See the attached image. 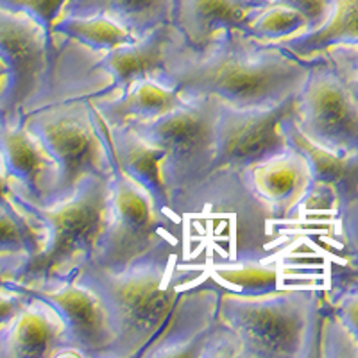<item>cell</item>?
<instances>
[{"label": "cell", "mask_w": 358, "mask_h": 358, "mask_svg": "<svg viewBox=\"0 0 358 358\" xmlns=\"http://www.w3.org/2000/svg\"><path fill=\"white\" fill-rule=\"evenodd\" d=\"M43 248L41 226L25 212L0 206V276L13 273L33 260Z\"/></svg>", "instance_id": "603a6c76"}, {"label": "cell", "mask_w": 358, "mask_h": 358, "mask_svg": "<svg viewBox=\"0 0 358 358\" xmlns=\"http://www.w3.org/2000/svg\"><path fill=\"white\" fill-rule=\"evenodd\" d=\"M97 118L110 156L111 204L110 219L95 244L94 255L85 265L102 271H120L156 244L159 236L183 229V220L159 212L151 196L124 174L111 151L106 126L99 111Z\"/></svg>", "instance_id": "ba28073f"}, {"label": "cell", "mask_w": 358, "mask_h": 358, "mask_svg": "<svg viewBox=\"0 0 358 358\" xmlns=\"http://www.w3.org/2000/svg\"><path fill=\"white\" fill-rule=\"evenodd\" d=\"M321 56H324L330 65L337 70L358 108V45L331 47Z\"/></svg>", "instance_id": "83f0119b"}, {"label": "cell", "mask_w": 358, "mask_h": 358, "mask_svg": "<svg viewBox=\"0 0 358 358\" xmlns=\"http://www.w3.org/2000/svg\"><path fill=\"white\" fill-rule=\"evenodd\" d=\"M4 280H6L4 276H0V285H2V283H4Z\"/></svg>", "instance_id": "836d02e7"}, {"label": "cell", "mask_w": 358, "mask_h": 358, "mask_svg": "<svg viewBox=\"0 0 358 358\" xmlns=\"http://www.w3.org/2000/svg\"><path fill=\"white\" fill-rule=\"evenodd\" d=\"M274 45L301 59L321 56L331 47L358 45V0H331V13L322 27Z\"/></svg>", "instance_id": "7402d4cb"}, {"label": "cell", "mask_w": 358, "mask_h": 358, "mask_svg": "<svg viewBox=\"0 0 358 358\" xmlns=\"http://www.w3.org/2000/svg\"><path fill=\"white\" fill-rule=\"evenodd\" d=\"M104 126H106L108 142H110L118 167L122 169L127 178L133 179L134 183L140 185L151 196L159 212L174 217L171 210L167 185L163 179L165 152L162 147L142 138L136 131L127 126L111 127L106 122Z\"/></svg>", "instance_id": "d6986e66"}, {"label": "cell", "mask_w": 358, "mask_h": 358, "mask_svg": "<svg viewBox=\"0 0 358 358\" xmlns=\"http://www.w3.org/2000/svg\"><path fill=\"white\" fill-rule=\"evenodd\" d=\"M187 41L172 24L152 29L145 36L99 56L97 65L110 78V90L102 95L120 94L133 83L152 79L167 86L169 70L176 54Z\"/></svg>", "instance_id": "4fadbf2b"}, {"label": "cell", "mask_w": 358, "mask_h": 358, "mask_svg": "<svg viewBox=\"0 0 358 358\" xmlns=\"http://www.w3.org/2000/svg\"><path fill=\"white\" fill-rule=\"evenodd\" d=\"M24 127L56 163L57 181L47 206L70 199L88 176H110L108 145L92 95H70L33 111Z\"/></svg>", "instance_id": "8992f818"}, {"label": "cell", "mask_w": 358, "mask_h": 358, "mask_svg": "<svg viewBox=\"0 0 358 358\" xmlns=\"http://www.w3.org/2000/svg\"><path fill=\"white\" fill-rule=\"evenodd\" d=\"M220 292L210 276L181 290L165 324L136 358H238V338L219 317Z\"/></svg>", "instance_id": "9c48e42d"}, {"label": "cell", "mask_w": 358, "mask_h": 358, "mask_svg": "<svg viewBox=\"0 0 358 358\" xmlns=\"http://www.w3.org/2000/svg\"><path fill=\"white\" fill-rule=\"evenodd\" d=\"M4 81H6V70H4V65L0 63V92H2V86H4Z\"/></svg>", "instance_id": "d6a6232c"}, {"label": "cell", "mask_w": 358, "mask_h": 358, "mask_svg": "<svg viewBox=\"0 0 358 358\" xmlns=\"http://www.w3.org/2000/svg\"><path fill=\"white\" fill-rule=\"evenodd\" d=\"M330 310L358 350V290L342 294L341 297H337V301H334Z\"/></svg>", "instance_id": "f546056e"}, {"label": "cell", "mask_w": 358, "mask_h": 358, "mask_svg": "<svg viewBox=\"0 0 358 358\" xmlns=\"http://www.w3.org/2000/svg\"><path fill=\"white\" fill-rule=\"evenodd\" d=\"M321 306L312 289L244 296L222 287L219 317L238 338V358H310L317 357Z\"/></svg>", "instance_id": "5b68a950"}, {"label": "cell", "mask_w": 358, "mask_h": 358, "mask_svg": "<svg viewBox=\"0 0 358 358\" xmlns=\"http://www.w3.org/2000/svg\"><path fill=\"white\" fill-rule=\"evenodd\" d=\"M0 167L15 194L47 206L56 188V163L24 126L0 120Z\"/></svg>", "instance_id": "2e32d148"}, {"label": "cell", "mask_w": 358, "mask_h": 358, "mask_svg": "<svg viewBox=\"0 0 358 358\" xmlns=\"http://www.w3.org/2000/svg\"><path fill=\"white\" fill-rule=\"evenodd\" d=\"M271 2L287 6V8L299 13L308 24V31L322 27L331 13V0H271Z\"/></svg>", "instance_id": "f1b7e54d"}, {"label": "cell", "mask_w": 358, "mask_h": 358, "mask_svg": "<svg viewBox=\"0 0 358 358\" xmlns=\"http://www.w3.org/2000/svg\"><path fill=\"white\" fill-rule=\"evenodd\" d=\"M294 124L313 145L341 158L358 156V108L324 56L312 57L296 94Z\"/></svg>", "instance_id": "30bf717a"}, {"label": "cell", "mask_w": 358, "mask_h": 358, "mask_svg": "<svg viewBox=\"0 0 358 358\" xmlns=\"http://www.w3.org/2000/svg\"><path fill=\"white\" fill-rule=\"evenodd\" d=\"M294 113V111H292ZM292 113L283 118L281 127L290 145L306 156L312 171V185L305 197L303 210H335L346 215L358 199V156L341 158L306 140L294 124Z\"/></svg>", "instance_id": "5bb4252c"}, {"label": "cell", "mask_w": 358, "mask_h": 358, "mask_svg": "<svg viewBox=\"0 0 358 358\" xmlns=\"http://www.w3.org/2000/svg\"><path fill=\"white\" fill-rule=\"evenodd\" d=\"M101 54L62 36H49L20 13L0 8V63L6 81L0 92V120L24 126L33 111L70 95H97L110 90Z\"/></svg>", "instance_id": "7a4b0ae2"}, {"label": "cell", "mask_w": 358, "mask_h": 358, "mask_svg": "<svg viewBox=\"0 0 358 358\" xmlns=\"http://www.w3.org/2000/svg\"><path fill=\"white\" fill-rule=\"evenodd\" d=\"M172 0H66L62 15L108 17L142 38L152 29L171 24Z\"/></svg>", "instance_id": "44dd1931"}, {"label": "cell", "mask_w": 358, "mask_h": 358, "mask_svg": "<svg viewBox=\"0 0 358 358\" xmlns=\"http://www.w3.org/2000/svg\"><path fill=\"white\" fill-rule=\"evenodd\" d=\"M29 296L8 285H0V328L8 324L22 308L27 305Z\"/></svg>", "instance_id": "4dcf8cb0"}, {"label": "cell", "mask_w": 358, "mask_h": 358, "mask_svg": "<svg viewBox=\"0 0 358 358\" xmlns=\"http://www.w3.org/2000/svg\"><path fill=\"white\" fill-rule=\"evenodd\" d=\"M219 111V99L197 97L152 122L127 126L165 152L163 179L171 210L179 197L206 178L215 155Z\"/></svg>", "instance_id": "52a82bcc"}, {"label": "cell", "mask_w": 358, "mask_h": 358, "mask_svg": "<svg viewBox=\"0 0 358 358\" xmlns=\"http://www.w3.org/2000/svg\"><path fill=\"white\" fill-rule=\"evenodd\" d=\"M296 95L268 110H235L220 102L215 155L206 176L217 171L244 174L289 147L281 122L294 111Z\"/></svg>", "instance_id": "8fae6325"}, {"label": "cell", "mask_w": 358, "mask_h": 358, "mask_svg": "<svg viewBox=\"0 0 358 358\" xmlns=\"http://www.w3.org/2000/svg\"><path fill=\"white\" fill-rule=\"evenodd\" d=\"M355 206H358V199H357V203H355ZM355 206H353V208H355Z\"/></svg>", "instance_id": "e575fe53"}, {"label": "cell", "mask_w": 358, "mask_h": 358, "mask_svg": "<svg viewBox=\"0 0 358 358\" xmlns=\"http://www.w3.org/2000/svg\"><path fill=\"white\" fill-rule=\"evenodd\" d=\"M52 34L76 41L85 49L97 54L110 52L120 45H127L136 40L122 25L101 15L94 17L62 15L54 22Z\"/></svg>", "instance_id": "cb8c5ba5"}, {"label": "cell", "mask_w": 358, "mask_h": 358, "mask_svg": "<svg viewBox=\"0 0 358 358\" xmlns=\"http://www.w3.org/2000/svg\"><path fill=\"white\" fill-rule=\"evenodd\" d=\"M306 31L308 24L299 13L287 6L268 2L251 22L248 34L265 43H280Z\"/></svg>", "instance_id": "484cf974"}, {"label": "cell", "mask_w": 358, "mask_h": 358, "mask_svg": "<svg viewBox=\"0 0 358 358\" xmlns=\"http://www.w3.org/2000/svg\"><path fill=\"white\" fill-rule=\"evenodd\" d=\"M249 190L265 204L280 224L296 220L312 185V171L306 156L297 147L271 156L242 174Z\"/></svg>", "instance_id": "9a60e30c"}, {"label": "cell", "mask_w": 358, "mask_h": 358, "mask_svg": "<svg viewBox=\"0 0 358 358\" xmlns=\"http://www.w3.org/2000/svg\"><path fill=\"white\" fill-rule=\"evenodd\" d=\"M203 267L183 258V229L169 231L120 271L83 265L72 280L94 290L115 330L104 358H136L159 331L179 292L194 285Z\"/></svg>", "instance_id": "3957f363"}, {"label": "cell", "mask_w": 358, "mask_h": 358, "mask_svg": "<svg viewBox=\"0 0 358 358\" xmlns=\"http://www.w3.org/2000/svg\"><path fill=\"white\" fill-rule=\"evenodd\" d=\"M271 0H172L171 24L194 50L204 49L228 29L248 33L251 22Z\"/></svg>", "instance_id": "e0dca14e"}, {"label": "cell", "mask_w": 358, "mask_h": 358, "mask_svg": "<svg viewBox=\"0 0 358 358\" xmlns=\"http://www.w3.org/2000/svg\"><path fill=\"white\" fill-rule=\"evenodd\" d=\"M4 285L45 301L63 322V357L104 358L113 346L115 330L108 310L94 290L76 280L56 285H22L4 280Z\"/></svg>", "instance_id": "7c38bea8"}, {"label": "cell", "mask_w": 358, "mask_h": 358, "mask_svg": "<svg viewBox=\"0 0 358 358\" xmlns=\"http://www.w3.org/2000/svg\"><path fill=\"white\" fill-rule=\"evenodd\" d=\"M22 212L36 220L43 231V248L11 278L22 285H56L70 281L94 255L95 244L110 219V176H88L70 199L38 206L11 190Z\"/></svg>", "instance_id": "277c9868"}, {"label": "cell", "mask_w": 358, "mask_h": 358, "mask_svg": "<svg viewBox=\"0 0 358 358\" xmlns=\"http://www.w3.org/2000/svg\"><path fill=\"white\" fill-rule=\"evenodd\" d=\"M63 322L54 308L38 297L0 328V358L63 357Z\"/></svg>", "instance_id": "ac0fdd59"}, {"label": "cell", "mask_w": 358, "mask_h": 358, "mask_svg": "<svg viewBox=\"0 0 358 358\" xmlns=\"http://www.w3.org/2000/svg\"><path fill=\"white\" fill-rule=\"evenodd\" d=\"M310 65L312 59L228 29L201 50L183 45L169 70L167 88L185 101L215 97L235 110H268L299 92Z\"/></svg>", "instance_id": "6da1fadb"}, {"label": "cell", "mask_w": 358, "mask_h": 358, "mask_svg": "<svg viewBox=\"0 0 358 358\" xmlns=\"http://www.w3.org/2000/svg\"><path fill=\"white\" fill-rule=\"evenodd\" d=\"M210 278L233 292L260 296L280 289V268L268 260H224L210 267Z\"/></svg>", "instance_id": "d4e9b609"}, {"label": "cell", "mask_w": 358, "mask_h": 358, "mask_svg": "<svg viewBox=\"0 0 358 358\" xmlns=\"http://www.w3.org/2000/svg\"><path fill=\"white\" fill-rule=\"evenodd\" d=\"M0 206L6 210H18L17 203L13 201L11 196V185L2 172V167H0Z\"/></svg>", "instance_id": "1f68e13d"}, {"label": "cell", "mask_w": 358, "mask_h": 358, "mask_svg": "<svg viewBox=\"0 0 358 358\" xmlns=\"http://www.w3.org/2000/svg\"><path fill=\"white\" fill-rule=\"evenodd\" d=\"M66 0H0V8L13 13H20L36 22L49 36L52 34V25L62 17Z\"/></svg>", "instance_id": "4316f807"}, {"label": "cell", "mask_w": 358, "mask_h": 358, "mask_svg": "<svg viewBox=\"0 0 358 358\" xmlns=\"http://www.w3.org/2000/svg\"><path fill=\"white\" fill-rule=\"evenodd\" d=\"M95 110L111 127L152 122L185 104V99L152 79L136 81L120 94L92 97Z\"/></svg>", "instance_id": "ffe728a7"}]
</instances>
